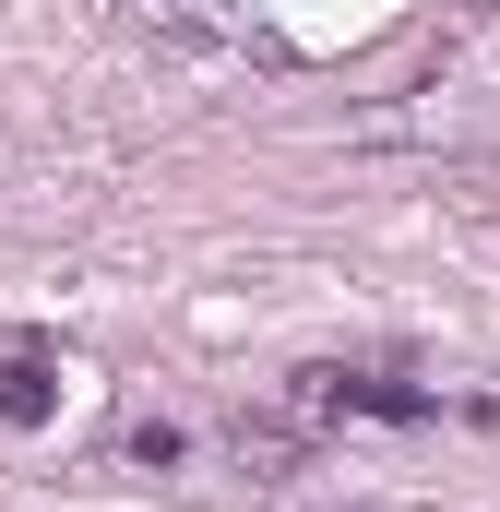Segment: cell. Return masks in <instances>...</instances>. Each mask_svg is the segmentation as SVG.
<instances>
[{
    "label": "cell",
    "mask_w": 500,
    "mask_h": 512,
    "mask_svg": "<svg viewBox=\"0 0 500 512\" xmlns=\"http://www.w3.org/2000/svg\"><path fill=\"white\" fill-rule=\"evenodd\" d=\"M227 453H239L250 477H298V465H310V429H298V417H239Z\"/></svg>",
    "instance_id": "obj_2"
},
{
    "label": "cell",
    "mask_w": 500,
    "mask_h": 512,
    "mask_svg": "<svg viewBox=\"0 0 500 512\" xmlns=\"http://www.w3.org/2000/svg\"><path fill=\"white\" fill-rule=\"evenodd\" d=\"M48 405H60L48 358H0V429H48Z\"/></svg>",
    "instance_id": "obj_4"
},
{
    "label": "cell",
    "mask_w": 500,
    "mask_h": 512,
    "mask_svg": "<svg viewBox=\"0 0 500 512\" xmlns=\"http://www.w3.org/2000/svg\"><path fill=\"white\" fill-rule=\"evenodd\" d=\"M298 417H429V393L370 370H298Z\"/></svg>",
    "instance_id": "obj_1"
},
{
    "label": "cell",
    "mask_w": 500,
    "mask_h": 512,
    "mask_svg": "<svg viewBox=\"0 0 500 512\" xmlns=\"http://www.w3.org/2000/svg\"><path fill=\"white\" fill-rule=\"evenodd\" d=\"M155 36H250V0H131Z\"/></svg>",
    "instance_id": "obj_3"
}]
</instances>
